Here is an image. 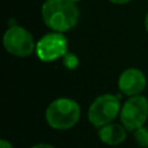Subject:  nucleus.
Masks as SVG:
<instances>
[{"label":"nucleus","mask_w":148,"mask_h":148,"mask_svg":"<svg viewBox=\"0 0 148 148\" xmlns=\"http://www.w3.org/2000/svg\"><path fill=\"white\" fill-rule=\"evenodd\" d=\"M80 17V12L72 0H46L42 6V18L47 28L57 32L73 29Z\"/></svg>","instance_id":"obj_1"},{"label":"nucleus","mask_w":148,"mask_h":148,"mask_svg":"<svg viewBox=\"0 0 148 148\" xmlns=\"http://www.w3.org/2000/svg\"><path fill=\"white\" fill-rule=\"evenodd\" d=\"M80 113V106L76 101L60 97L49 104L45 111V119L50 127L54 130H68L79 121Z\"/></svg>","instance_id":"obj_2"},{"label":"nucleus","mask_w":148,"mask_h":148,"mask_svg":"<svg viewBox=\"0 0 148 148\" xmlns=\"http://www.w3.org/2000/svg\"><path fill=\"white\" fill-rule=\"evenodd\" d=\"M120 113L119 97L112 94H103L94 99L88 109V120L95 127L110 124Z\"/></svg>","instance_id":"obj_3"},{"label":"nucleus","mask_w":148,"mask_h":148,"mask_svg":"<svg viewBox=\"0 0 148 148\" xmlns=\"http://www.w3.org/2000/svg\"><path fill=\"white\" fill-rule=\"evenodd\" d=\"M2 43L8 53L18 58L29 57L36 50L32 35L20 25L9 27L3 34Z\"/></svg>","instance_id":"obj_4"},{"label":"nucleus","mask_w":148,"mask_h":148,"mask_svg":"<svg viewBox=\"0 0 148 148\" xmlns=\"http://www.w3.org/2000/svg\"><path fill=\"white\" fill-rule=\"evenodd\" d=\"M148 118V99L136 95L130 97L120 109V121L127 131H135L143 126Z\"/></svg>","instance_id":"obj_5"},{"label":"nucleus","mask_w":148,"mask_h":148,"mask_svg":"<svg viewBox=\"0 0 148 148\" xmlns=\"http://www.w3.org/2000/svg\"><path fill=\"white\" fill-rule=\"evenodd\" d=\"M68 42L62 32H49L39 38L36 43V56L44 62H50L56 59L62 58L67 51Z\"/></svg>","instance_id":"obj_6"},{"label":"nucleus","mask_w":148,"mask_h":148,"mask_svg":"<svg viewBox=\"0 0 148 148\" xmlns=\"http://www.w3.org/2000/svg\"><path fill=\"white\" fill-rule=\"evenodd\" d=\"M146 83L147 80L145 74L138 68L125 69L118 79L119 90L130 97L140 95V92L146 88Z\"/></svg>","instance_id":"obj_7"},{"label":"nucleus","mask_w":148,"mask_h":148,"mask_svg":"<svg viewBox=\"0 0 148 148\" xmlns=\"http://www.w3.org/2000/svg\"><path fill=\"white\" fill-rule=\"evenodd\" d=\"M126 128L120 124H106L98 130L99 140L108 146H118L126 139Z\"/></svg>","instance_id":"obj_8"},{"label":"nucleus","mask_w":148,"mask_h":148,"mask_svg":"<svg viewBox=\"0 0 148 148\" xmlns=\"http://www.w3.org/2000/svg\"><path fill=\"white\" fill-rule=\"evenodd\" d=\"M134 140L135 142L142 147V148H148V127L141 126L138 130L134 131Z\"/></svg>","instance_id":"obj_9"},{"label":"nucleus","mask_w":148,"mask_h":148,"mask_svg":"<svg viewBox=\"0 0 148 148\" xmlns=\"http://www.w3.org/2000/svg\"><path fill=\"white\" fill-rule=\"evenodd\" d=\"M62 64L67 69H75L79 66V58L76 57V54L67 52L62 58Z\"/></svg>","instance_id":"obj_10"},{"label":"nucleus","mask_w":148,"mask_h":148,"mask_svg":"<svg viewBox=\"0 0 148 148\" xmlns=\"http://www.w3.org/2000/svg\"><path fill=\"white\" fill-rule=\"evenodd\" d=\"M0 148H13L12 143L5 139H1L0 140Z\"/></svg>","instance_id":"obj_11"},{"label":"nucleus","mask_w":148,"mask_h":148,"mask_svg":"<svg viewBox=\"0 0 148 148\" xmlns=\"http://www.w3.org/2000/svg\"><path fill=\"white\" fill-rule=\"evenodd\" d=\"M31 148H54V147L52 145H49V143H38V145H35Z\"/></svg>","instance_id":"obj_12"},{"label":"nucleus","mask_w":148,"mask_h":148,"mask_svg":"<svg viewBox=\"0 0 148 148\" xmlns=\"http://www.w3.org/2000/svg\"><path fill=\"white\" fill-rule=\"evenodd\" d=\"M109 1L112 3H116V5H125V3L130 2L131 0H109Z\"/></svg>","instance_id":"obj_13"},{"label":"nucleus","mask_w":148,"mask_h":148,"mask_svg":"<svg viewBox=\"0 0 148 148\" xmlns=\"http://www.w3.org/2000/svg\"><path fill=\"white\" fill-rule=\"evenodd\" d=\"M145 28H146V31L148 32V13L146 14V17H145Z\"/></svg>","instance_id":"obj_14"},{"label":"nucleus","mask_w":148,"mask_h":148,"mask_svg":"<svg viewBox=\"0 0 148 148\" xmlns=\"http://www.w3.org/2000/svg\"><path fill=\"white\" fill-rule=\"evenodd\" d=\"M72 1H73V2H75V3H76V2H79V1H81V0H72Z\"/></svg>","instance_id":"obj_15"}]
</instances>
